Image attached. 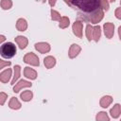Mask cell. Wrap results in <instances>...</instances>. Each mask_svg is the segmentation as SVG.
I'll list each match as a JSON object with an SVG mask.
<instances>
[{
    "instance_id": "obj_1",
    "label": "cell",
    "mask_w": 121,
    "mask_h": 121,
    "mask_svg": "<svg viewBox=\"0 0 121 121\" xmlns=\"http://www.w3.org/2000/svg\"><path fill=\"white\" fill-rule=\"evenodd\" d=\"M66 4L71 6L74 9H79L81 12L78 13V17L86 16L94 13L95 11L101 9L100 1L98 0H74V1H65Z\"/></svg>"
},
{
    "instance_id": "obj_2",
    "label": "cell",
    "mask_w": 121,
    "mask_h": 121,
    "mask_svg": "<svg viewBox=\"0 0 121 121\" xmlns=\"http://www.w3.org/2000/svg\"><path fill=\"white\" fill-rule=\"evenodd\" d=\"M16 54V46L13 43L8 42L1 45L0 47V55L5 59H10L14 57Z\"/></svg>"
},
{
    "instance_id": "obj_3",
    "label": "cell",
    "mask_w": 121,
    "mask_h": 121,
    "mask_svg": "<svg viewBox=\"0 0 121 121\" xmlns=\"http://www.w3.org/2000/svg\"><path fill=\"white\" fill-rule=\"evenodd\" d=\"M104 17V10L102 9H99L98 10L95 11L92 14L86 15V16H82V17H78L79 19H81L82 21L88 22V23H92V24H97L99 23Z\"/></svg>"
},
{
    "instance_id": "obj_4",
    "label": "cell",
    "mask_w": 121,
    "mask_h": 121,
    "mask_svg": "<svg viewBox=\"0 0 121 121\" xmlns=\"http://www.w3.org/2000/svg\"><path fill=\"white\" fill-rule=\"evenodd\" d=\"M24 61L27 64L32 65V66H39L40 65V60H39L38 56L32 52H28L24 56Z\"/></svg>"
},
{
    "instance_id": "obj_5",
    "label": "cell",
    "mask_w": 121,
    "mask_h": 121,
    "mask_svg": "<svg viewBox=\"0 0 121 121\" xmlns=\"http://www.w3.org/2000/svg\"><path fill=\"white\" fill-rule=\"evenodd\" d=\"M103 29H104V34H105L106 38L112 39L114 34V25L110 22L105 23L103 26Z\"/></svg>"
},
{
    "instance_id": "obj_6",
    "label": "cell",
    "mask_w": 121,
    "mask_h": 121,
    "mask_svg": "<svg viewBox=\"0 0 121 121\" xmlns=\"http://www.w3.org/2000/svg\"><path fill=\"white\" fill-rule=\"evenodd\" d=\"M82 28H83V24L81 21H75L74 22V24L72 26V29H73V33L78 38L82 37Z\"/></svg>"
},
{
    "instance_id": "obj_7",
    "label": "cell",
    "mask_w": 121,
    "mask_h": 121,
    "mask_svg": "<svg viewBox=\"0 0 121 121\" xmlns=\"http://www.w3.org/2000/svg\"><path fill=\"white\" fill-rule=\"evenodd\" d=\"M35 49L42 53V54H44V53H47L50 51V44L47 43H44V42H41V43H35Z\"/></svg>"
},
{
    "instance_id": "obj_8",
    "label": "cell",
    "mask_w": 121,
    "mask_h": 121,
    "mask_svg": "<svg viewBox=\"0 0 121 121\" xmlns=\"http://www.w3.org/2000/svg\"><path fill=\"white\" fill-rule=\"evenodd\" d=\"M80 51H81V47L77 43H73L69 48L68 56H69L70 59H74L80 53Z\"/></svg>"
},
{
    "instance_id": "obj_9",
    "label": "cell",
    "mask_w": 121,
    "mask_h": 121,
    "mask_svg": "<svg viewBox=\"0 0 121 121\" xmlns=\"http://www.w3.org/2000/svg\"><path fill=\"white\" fill-rule=\"evenodd\" d=\"M31 83L30 81H27V80H25V79H21L19 82L15 83L14 87H13V92L14 93H18L22 88H26V87H31Z\"/></svg>"
},
{
    "instance_id": "obj_10",
    "label": "cell",
    "mask_w": 121,
    "mask_h": 121,
    "mask_svg": "<svg viewBox=\"0 0 121 121\" xmlns=\"http://www.w3.org/2000/svg\"><path fill=\"white\" fill-rule=\"evenodd\" d=\"M10 78H11V69L10 68H8L0 73V81L3 83L9 82L10 80Z\"/></svg>"
},
{
    "instance_id": "obj_11",
    "label": "cell",
    "mask_w": 121,
    "mask_h": 121,
    "mask_svg": "<svg viewBox=\"0 0 121 121\" xmlns=\"http://www.w3.org/2000/svg\"><path fill=\"white\" fill-rule=\"evenodd\" d=\"M15 42L16 43L19 45V48L20 49H25L26 46H27V43H28V40L26 37L25 36H17L15 38Z\"/></svg>"
},
{
    "instance_id": "obj_12",
    "label": "cell",
    "mask_w": 121,
    "mask_h": 121,
    "mask_svg": "<svg viewBox=\"0 0 121 121\" xmlns=\"http://www.w3.org/2000/svg\"><path fill=\"white\" fill-rule=\"evenodd\" d=\"M24 76L26 78H29V79H36V78H37V72L34 69L26 66L24 69Z\"/></svg>"
},
{
    "instance_id": "obj_13",
    "label": "cell",
    "mask_w": 121,
    "mask_h": 121,
    "mask_svg": "<svg viewBox=\"0 0 121 121\" xmlns=\"http://www.w3.org/2000/svg\"><path fill=\"white\" fill-rule=\"evenodd\" d=\"M43 63H44V66L47 68V69H50V68H53L56 64V59L53 57V56H47L44 58L43 60Z\"/></svg>"
},
{
    "instance_id": "obj_14",
    "label": "cell",
    "mask_w": 121,
    "mask_h": 121,
    "mask_svg": "<svg viewBox=\"0 0 121 121\" xmlns=\"http://www.w3.org/2000/svg\"><path fill=\"white\" fill-rule=\"evenodd\" d=\"M112 102V97L111 95H104L101 97L100 101H99V104L102 108H108Z\"/></svg>"
},
{
    "instance_id": "obj_15",
    "label": "cell",
    "mask_w": 121,
    "mask_h": 121,
    "mask_svg": "<svg viewBox=\"0 0 121 121\" xmlns=\"http://www.w3.org/2000/svg\"><path fill=\"white\" fill-rule=\"evenodd\" d=\"M16 28L19 31H25L27 28V23L24 18H20L16 22Z\"/></svg>"
},
{
    "instance_id": "obj_16",
    "label": "cell",
    "mask_w": 121,
    "mask_h": 121,
    "mask_svg": "<svg viewBox=\"0 0 121 121\" xmlns=\"http://www.w3.org/2000/svg\"><path fill=\"white\" fill-rule=\"evenodd\" d=\"M21 103H20V101L17 99V97H14V96H12L11 98H10V100H9V107L10 108V109H12V110H19L20 108H21Z\"/></svg>"
},
{
    "instance_id": "obj_17",
    "label": "cell",
    "mask_w": 121,
    "mask_h": 121,
    "mask_svg": "<svg viewBox=\"0 0 121 121\" xmlns=\"http://www.w3.org/2000/svg\"><path fill=\"white\" fill-rule=\"evenodd\" d=\"M101 36V27L99 26H93V40L95 42H98Z\"/></svg>"
},
{
    "instance_id": "obj_18",
    "label": "cell",
    "mask_w": 121,
    "mask_h": 121,
    "mask_svg": "<svg viewBox=\"0 0 121 121\" xmlns=\"http://www.w3.org/2000/svg\"><path fill=\"white\" fill-rule=\"evenodd\" d=\"M20 97H21V99H22L23 101H26V102L30 101V100L32 99V97H33V93H32L31 91H29V90L24 91V92L20 95Z\"/></svg>"
},
{
    "instance_id": "obj_19",
    "label": "cell",
    "mask_w": 121,
    "mask_h": 121,
    "mask_svg": "<svg viewBox=\"0 0 121 121\" xmlns=\"http://www.w3.org/2000/svg\"><path fill=\"white\" fill-rule=\"evenodd\" d=\"M110 113L112 115V117L113 118H118L120 116V104H115L110 111Z\"/></svg>"
},
{
    "instance_id": "obj_20",
    "label": "cell",
    "mask_w": 121,
    "mask_h": 121,
    "mask_svg": "<svg viewBox=\"0 0 121 121\" xmlns=\"http://www.w3.org/2000/svg\"><path fill=\"white\" fill-rule=\"evenodd\" d=\"M20 75H21V67L20 65H15L14 66V75H13V78L11 80V85H14L17 81V79L20 78Z\"/></svg>"
},
{
    "instance_id": "obj_21",
    "label": "cell",
    "mask_w": 121,
    "mask_h": 121,
    "mask_svg": "<svg viewBox=\"0 0 121 121\" xmlns=\"http://www.w3.org/2000/svg\"><path fill=\"white\" fill-rule=\"evenodd\" d=\"M59 22H60L59 26H60L61 29H64V28L68 27L69 25H70V20H69V18L66 17V16H62Z\"/></svg>"
},
{
    "instance_id": "obj_22",
    "label": "cell",
    "mask_w": 121,
    "mask_h": 121,
    "mask_svg": "<svg viewBox=\"0 0 121 121\" xmlns=\"http://www.w3.org/2000/svg\"><path fill=\"white\" fill-rule=\"evenodd\" d=\"M95 120L96 121H110V118L106 112H99L95 116Z\"/></svg>"
},
{
    "instance_id": "obj_23",
    "label": "cell",
    "mask_w": 121,
    "mask_h": 121,
    "mask_svg": "<svg viewBox=\"0 0 121 121\" xmlns=\"http://www.w3.org/2000/svg\"><path fill=\"white\" fill-rule=\"evenodd\" d=\"M85 34L86 37L88 39V41H92L93 40V26L91 25H87L86 26V30H85Z\"/></svg>"
},
{
    "instance_id": "obj_24",
    "label": "cell",
    "mask_w": 121,
    "mask_h": 121,
    "mask_svg": "<svg viewBox=\"0 0 121 121\" xmlns=\"http://www.w3.org/2000/svg\"><path fill=\"white\" fill-rule=\"evenodd\" d=\"M0 6L3 9H9L12 7V1H10V0H2L0 2Z\"/></svg>"
},
{
    "instance_id": "obj_25",
    "label": "cell",
    "mask_w": 121,
    "mask_h": 121,
    "mask_svg": "<svg viewBox=\"0 0 121 121\" xmlns=\"http://www.w3.org/2000/svg\"><path fill=\"white\" fill-rule=\"evenodd\" d=\"M51 19L53 20V21H60V14L57 11V10H55V9H51Z\"/></svg>"
},
{
    "instance_id": "obj_26",
    "label": "cell",
    "mask_w": 121,
    "mask_h": 121,
    "mask_svg": "<svg viewBox=\"0 0 121 121\" xmlns=\"http://www.w3.org/2000/svg\"><path fill=\"white\" fill-rule=\"evenodd\" d=\"M100 7H101V9L103 10L107 11L109 9V8H110V3L108 1H106V0H102V1H100Z\"/></svg>"
},
{
    "instance_id": "obj_27",
    "label": "cell",
    "mask_w": 121,
    "mask_h": 121,
    "mask_svg": "<svg viewBox=\"0 0 121 121\" xmlns=\"http://www.w3.org/2000/svg\"><path fill=\"white\" fill-rule=\"evenodd\" d=\"M7 98H8V95L6 93H4V92L0 93V105H4Z\"/></svg>"
},
{
    "instance_id": "obj_28",
    "label": "cell",
    "mask_w": 121,
    "mask_h": 121,
    "mask_svg": "<svg viewBox=\"0 0 121 121\" xmlns=\"http://www.w3.org/2000/svg\"><path fill=\"white\" fill-rule=\"evenodd\" d=\"M10 64H11L10 61H7V60H4L0 59V70L3 69V68L6 67V66H9Z\"/></svg>"
},
{
    "instance_id": "obj_29",
    "label": "cell",
    "mask_w": 121,
    "mask_h": 121,
    "mask_svg": "<svg viewBox=\"0 0 121 121\" xmlns=\"http://www.w3.org/2000/svg\"><path fill=\"white\" fill-rule=\"evenodd\" d=\"M115 16L117 19H121V8H117L115 9Z\"/></svg>"
},
{
    "instance_id": "obj_30",
    "label": "cell",
    "mask_w": 121,
    "mask_h": 121,
    "mask_svg": "<svg viewBox=\"0 0 121 121\" xmlns=\"http://www.w3.org/2000/svg\"><path fill=\"white\" fill-rule=\"evenodd\" d=\"M6 41V37L4 35H0V44Z\"/></svg>"
},
{
    "instance_id": "obj_31",
    "label": "cell",
    "mask_w": 121,
    "mask_h": 121,
    "mask_svg": "<svg viewBox=\"0 0 121 121\" xmlns=\"http://www.w3.org/2000/svg\"><path fill=\"white\" fill-rule=\"evenodd\" d=\"M118 33H119V38L121 39V26L118 27Z\"/></svg>"
},
{
    "instance_id": "obj_32",
    "label": "cell",
    "mask_w": 121,
    "mask_h": 121,
    "mask_svg": "<svg viewBox=\"0 0 121 121\" xmlns=\"http://www.w3.org/2000/svg\"><path fill=\"white\" fill-rule=\"evenodd\" d=\"M49 4H50L51 6H54V5L56 4V2H55V1H54V2H52V1H49Z\"/></svg>"
}]
</instances>
